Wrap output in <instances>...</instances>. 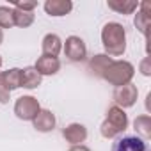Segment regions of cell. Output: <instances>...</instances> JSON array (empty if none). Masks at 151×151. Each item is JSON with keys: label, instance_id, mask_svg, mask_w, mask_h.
Returning <instances> with one entry per match:
<instances>
[{"label": "cell", "instance_id": "15", "mask_svg": "<svg viewBox=\"0 0 151 151\" xmlns=\"http://www.w3.org/2000/svg\"><path fill=\"white\" fill-rule=\"evenodd\" d=\"M110 60H112V57H109V55H105V53H98V55H94V57L89 60L87 68H89V71H91L93 75H96V77H101L103 69L110 64Z\"/></svg>", "mask_w": 151, "mask_h": 151}, {"label": "cell", "instance_id": "5", "mask_svg": "<svg viewBox=\"0 0 151 151\" xmlns=\"http://www.w3.org/2000/svg\"><path fill=\"white\" fill-rule=\"evenodd\" d=\"M137 96H139V91H137V86H133L132 82L126 84V86H121V87H116L114 89V103L116 107L119 109H130L135 105L137 101Z\"/></svg>", "mask_w": 151, "mask_h": 151}, {"label": "cell", "instance_id": "20", "mask_svg": "<svg viewBox=\"0 0 151 151\" xmlns=\"http://www.w3.org/2000/svg\"><path fill=\"white\" fill-rule=\"evenodd\" d=\"M11 27H14L13 7L0 6V29H11Z\"/></svg>", "mask_w": 151, "mask_h": 151}, {"label": "cell", "instance_id": "8", "mask_svg": "<svg viewBox=\"0 0 151 151\" xmlns=\"http://www.w3.org/2000/svg\"><path fill=\"white\" fill-rule=\"evenodd\" d=\"M62 137L66 139V142H69L71 146L82 144L87 139V128L80 123H71L62 130Z\"/></svg>", "mask_w": 151, "mask_h": 151}, {"label": "cell", "instance_id": "25", "mask_svg": "<svg viewBox=\"0 0 151 151\" xmlns=\"http://www.w3.org/2000/svg\"><path fill=\"white\" fill-rule=\"evenodd\" d=\"M2 41H4V30L0 29V45H2Z\"/></svg>", "mask_w": 151, "mask_h": 151}, {"label": "cell", "instance_id": "9", "mask_svg": "<svg viewBox=\"0 0 151 151\" xmlns=\"http://www.w3.org/2000/svg\"><path fill=\"white\" fill-rule=\"evenodd\" d=\"M36 71L41 75V77H50V75L59 73L60 69V60L57 57H48V55H41L36 64H34Z\"/></svg>", "mask_w": 151, "mask_h": 151}, {"label": "cell", "instance_id": "24", "mask_svg": "<svg viewBox=\"0 0 151 151\" xmlns=\"http://www.w3.org/2000/svg\"><path fill=\"white\" fill-rule=\"evenodd\" d=\"M68 151H91L87 146H84V144H77V146H71Z\"/></svg>", "mask_w": 151, "mask_h": 151}, {"label": "cell", "instance_id": "21", "mask_svg": "<svg viewBox=\"0 0 151 151\" xmlns=\"http://www.w3.org/2000/svg\"><path fill=\"white\" fill-rule=\"evenodd\" d=\"M11 100V91L7 89L6 82H4V77L2 73H0V103H9Z\"/></svg>", "mask_w": 151, "mask_h": 151}, {"label": "cell", "instance_id": "13", "mask_svg": "<svg viewBox=\"0 0 151 151\" xmlns=\"http://www.w3.org/2000/svg\"><path fill=\"white\" fill-rule=\"evenodd\" d=\"M41 86V75L36 71L34 66H27L22 69V87L25 89H36Z\"/></svg>", "mask_w": 151, "mask_h": 151}, {"label": "cell", "instance_id": "11", "mask_svg": "<svg viewBox=\"0 0 151 151\" xmlns=\"http://www.w3.org/2000/svg\"><path fill=\"white\" fill-rule=\"evenodd\" d=\"M71 9H73V2H71V0H46V2H45L46 14L55 16V18L69 14Z\"/></svg>", "mask_w": 151, "mask_h": 151}, {"label": "cell", "instance_id": "14", "mask_svg": "<svg viewBox=\"0 0 151 151\" xmlns=\"http://www.w3.org/2000/svg\"><path fill=\"white\" fill-rule=\"evenodd\" d=\"M133 23H135L137 30L142 36H147V29H149V23H151V18H149V4L147 2H142L140 4V13L135 14Z\"/></svg>", "mask_w": 151, "mask_h": 151}, {"label": "cell", "instance_id": "18", "mask_svg": "<svg viewBox=\"0 0 151 151\" xmlns=\"http://www.w3.org/2000/svg\"><path fill=\"white\" fill-rule=\"evenodd\" d=\"M107 6H109V9H112L119 14H132L139 7L137 2H121V0H109Z\"/></svg>", "mask_w": 151, "mask_h": 151}, {"label": "cell", "instance_id": "19", "mask_svg": "<svg viewBox=\"0 0 151 151\" xmlns=\"http://www.w3.org/2000/svg\"><path fill=\"white\" fill-rule=\"evenodd\" d=\"M13 20L16 27L27 29L34 23V13L30 11H22V9H13Z\"/></svg>", "mask_w": 151, "mask_h": 151}, {"label": "cell", "instance_id": "1", "mask_svg": "<svg viewBox=\"0 0 151 151\" xmlns=\"http://www.w3.org/2000/svg\"><path fill=\"white\" fill-rule=\"evenodd\" d=\"M101 43L105 48V55L119 57L126 50V30L117 22H109L101 29Z\"/></svg>", "mask_w": 151, "mask_h": 151}, {"label": "cell", "instance_id": "26", "mask_svg": "<svg viewBox=\"0 0 151 151\" xmlns=\"http://www.w3.org/2000/svg\"><path fill=\"white\" fill-rule=\"evenodd\" d=\"M0 66H2V55H0Z\"/></svg>", "mask_w": 151, "mask_h": 151}, {"label": "cell", "instance_id": "7", "mask_svg": "<svg viewBox=\"0 0 151 151\" xmlns=\"http://www.w3.org/2000/svg\"><path fill=\"white\" fill-rule=\"evenodd\" d=\"M112 151H149V146L137 135H124L114 142Z\"/></svg>", "mask_w": 151, "mask_h": 151}, {"label": "cell", "instance_id": "12", "mask_svg": "<svg viewBox=\"0 0 151 151\" xmlns=\"http://www.w3.org/2000/svg\"><path fill=\"white\" fill-rule=\"evenodd\" d=\"M41 50H43V55H48V57H57L62 50V41L57 34H46L43 37V45H41Z\"/></svg>", "mask_w": 151, "mask_h": 151}, {"label": "cell", "instance_id": "17", "mask_svg": "<svg viewBox=\"0 0 151 151\" xmlns=\"http://www.w3.org/2000/svg\"><path fill=\"white\" fill-rule=\"evenodd\" d=\"M2 77H4V82L9 91L22 87V69L20 68H11L7 71H2Z\"/></svg>", "mask_w": 151, "mask_h": 151}, {"label": "cell", "instance_id": "2", "mask_svg": "<svg viewBox=\"0 0 151 151\" xmlns=\"http://www.w3.org/2000/svg\"><path fill=\"white\" fill-rule=\"evenodd\" d=\"M135 75V68L132 62L128 60H110V64L103 69L101 73V78L107 80L110 86H116V87H121V86H126L132 82Z\"/></svg>", "mask_w": 151, "mask_h": 151}, {"label": "cell", "instance_id": "23", "mask_svg": "<svg viewBox=\"0 0 151 151\" xmlns=\"http://www.w3.org/2000/svg\"><path fill=\"white\" fill-rule=\"evenodd\" d=\"M140 73L144 77H149L151 75V68H149V57H146L142 62H140Z\"/></svg>", "mask_w": 151, "mask_h": 151}, {"label": "cell", "instance_id": "16", "mask_svg": "<svg viewBox=\"0 0 151 151\" xmlns=\"http://www.w3.org/2000/svg\"><path fill=\"white\" fill-rule=\"evenodd\" d=\"M133 130L137 132V137L140 139H149L151 137V117L149 116H139L133 121Z\"/></svg>", "mask_w": 151, "mask_h": 151}, {"label": "cell", "instance_id": "10", "mask_svg": "<svg viewBox=\"0 0 151 151\" xmlns=\"http://www.w3.org/2000/svg\"><path fill=\"white\" fill-rule=\"evenodd\" d=\"M55 116L52 114V110H48V109H41L39 110V114L32 119V124H34V128L37 130V132H41V133H46V132H52L53 128H55Z\"/></svg>", "mask_w": 151, "mask_h": 151}, {"label": "cell", "instance_id": "22", "mask_svg": "<svg viewBox=\"0 0 151 151\" xmlns=\"http://www.w3.org/2000/svg\"><path fill=\"white\" fill-rule=\"evenodd\" d=\"M36 7H37V2H14V9H22V11L34 13Z\"/></svg>", "mask_w": 151, "mask_h": 151}, {"label": "cell", "instance_id": "4", "mask_svg": "<svg viewBox=\"0 0 151 151\" xmlns=\"http://www.w3.org/2000/svg\"><path fill=\"white\" fill-rule=\"evenodd\" d=\"M41 110L39 101L34 96H20L14 103V114L22 121H32Z\"/></svg>", "mask_w": 151, "mask_h": 151}, {"label": "cell", "instance_id": "3", "mask_svg": "<svg viewBox=\"0 0 151 151\" xmlns=\"http://www.w3.org/2000/svg\"><path fill=\"white\" fill-rule=\"evenodd\" d=\"M126 128H128V116H126V112L123 109L116 107V105L109 107L107 117H105V121L100 126L101 137H105V139H116L121 133H124Z\"/></svg>", "mask_w": 151, "mask_h": 151}, {"label": "cell", "instance_id": "6", "mask_svg": "<svg viewBox=\"0 0 151 151\" xmlns=\"http://www.w3.org/2000/svg\"><path fill=\"white\" fill-rule=\"evenodd\" d=\"M64 53L71 62H82L87 57V46L82 37L78 36H69L64 43Z\"/></svg>", "mask_w": 151, "mask_h": 151}]
</instances>
